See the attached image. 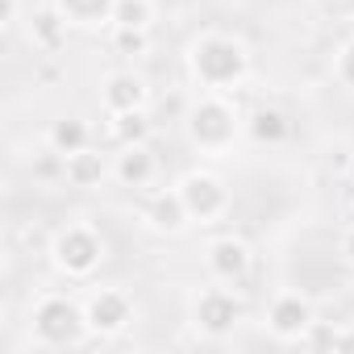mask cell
Instances as JSON below:
<instances>
[{
    "mask_svg": "<svg viewBox=\"0 0 354 354\" xmlns=\"http://www.w3.org/2000/svg\"><path fill=\"white\" fill-rule=\"evenodd\" d=\"M313 5H337V0H313Z\"/></svg>",
    "mask_w": 354,
    "mask_h": 354,
    "instance_id": "obj_26",
    "label": "cell"
},
{
    "mask_svg": "<svg viewBox=\"0 0 354 354\" xmlns=\"http://www.w3.org/2000/svg\"><path fill=\"white\" fill-rule=\"evenodd\" d=\"M205 267H209V275H213L217 283L238 288V283L254 271V250H250L246 238L221 234V238H213V242L205 246Z\"/></svg>",
    "mask_w": 354,
    "mask_h": 354,
    "instance_id": "obj_9",
    "label": "cell"
},
{
    "mask_svg": "<svg viewBox=\"0 0 354 354\" xmlns=\"http://www.w3.org/2000/svg\"><path fill=\"white\" fill-rule=\"evenodd\" d=\"M30 171H34V180H42V184H59V180H67V154H59V150L46 142V146L34 154Z\"/></svg>",
    "mask_w": 354,
    "mask_h": 354,
    "instance_id": "obj_20",
    "label": "cell"
},
{
    "mask_svg": "<svg viewBox=\"0 0 354 354\" xmlns=\"http://www.w3.org/2000/svg\"><path fill=\"white\" fill-rule=\"evenodd\" d=\"M84 313H88L92 337L109 342V337H121V333L133 325L138 304H133V296H129L125 288H92V292L84 296Z\"/></svg>",
    "mask_w": 354,
    "mask_h": 354,
    "instance_id": "obj_7",
    "label": "cell"
},
{
    "mask_svg": "<svg viewBox=\"0 0 354 354\" xmlns=\"http://www.w3.org/2000/svg\"><path fill=\"white\" fill-rule=\"evenodd\" d=\"M63 9V17L75 26V30H100V26H113V5L117 0H55Z\"/></svg>",
    "mask_w": 354,
    "mask_h": 354,
    "instance_id": "obj_16",
    "label": "cell"
},
{
    "mask_svg": "<svg viewBox=\"0 0 354 354\" xmlns=\"http://www.w3.org/2000/svg\"><path fill=\"white\" fill-rule=\"evenodd\" d=\"M175 188H180V196H184V205H188V213H192V225H217V221H225L230 209H234L230 184L221 180L217 171H209V167L184 171Z\"/></svg>",
    "mask_w": 354,
    "mask_h": 354,
    "instance_id": "obj_5",
    "label": "cell"
},
{
    "mask_svg": "<svg viewBox=\"0 0 354 354\" xmlns=\"http://www.w3.org/2000/svg\"><path fill=\"white\" fill-rule=\"evenodd\" d=\"M337 259L354 271V225H346V230L337 234Z\"/></svg>",
    "mask_w": 354,
    "mask_h": 354,
    "instance_id": "obj_23",
    "label": "cell"
},
{
    "mask_svg": "<svg viewBox=\"0 0 354 354\" xmlns=\"http://www.w3.org/2000/svg\"><path fill=\"white\" fill-rule=\"evenodd\" d=\"M242 133H246V117L225 92H201L184 113V138L196 154L225 158Z\"/></svg>",
    "mask_w": 354,
    "mask_h": 354,
    "instance_id": "obj_2",
    "label": "cell"
},
{
    "mask_svg": "<svg viewBox=\"0 0 354 354\" xmlns=\"http://www.w3.org/2000/svg\"><path fill=\"white\" fill-rule=\"evenodd\" d=\"M333 80H337L346 92H354V38L337 46V55H333Z\"/></svg>",
    "mask_w": 354,
    "mask_h": 354,
    "instance_id": "obj_22",
    "label": "cell"
},
{
    "mask_svg": "<svg viewBox=\"0 0 354 354\" xmlns=\"http://www.w3.org/2000/svg\"><path fill=\"white\" fill-rule=\"evenodd\" d=\"M188 75L205 88V92H234L238 84L250 80V50L242 38L221 34V30H205L188 42Z\"/></svg>",
    "mask_w": 354,
    "mask_h": 354,
    "instance_id": "obj_1",
    "label": "cell"
},
{
    "mask_svg": "<svg viewBox=\"0 0 354 354\" xmlns=\"http://www.w3.org/2000/svg\"><path fill=\"white\" fill-rule=\"evenodd\" d=\"M154 26V0H117L113 30H150Z\"/></svg>",
    "mask_w": 354,
    "mask_h": 354,
    "instance_id": "obj_19",
    "label": "cell"
},
{
    "mask_svg": "<svg viewBox=\"0 0 354 354\" xmlns=\"http://www.w3.org/2000/svg\"><path fill=\"white\" fill-rule=\"evenodd\" d=\"M46 254H50V267L59 275H67V279H92L104 267V259H109V242H104V234L96 225L67 221V225H59L50 234Z\"/></svg>",
    "mask_w": 354,
    "mask_h": 354,
    "instance_id": "obj_4",
    "label": "cell"
},
{
    "mask_svg": "<svg viewBox=\"0 0 354 354\" xmlns=\"http://www.w3.org/2000/svg\"><path fill=\"white\" fill-rule=\"evenodd\" d=\"M67 30H71V21L63 17V9L55 5V0H50V5H38V9L26 17V38H30V46L42 50V55L59 50L63 38H67Z\"/></svg>",
    "mask_w": 354,
    "mask_h": 354,
    "instance_id": "obj_13",
    "label": "cell"
},
{
    "mask_svg": "<svg viewBox=\"0 0 354 354\" xmlns=\"http://www.w3.org/2000/svg\"><path fill=\"white\" fill-rule=\"evenodd\" d=\"M46 142H50V146H55L59 154H75V150L92 146V125H88L84 117L67 113V117L50 121V129H46Z\"/></svg>",
    "mask_w": 354,
    "mask_h": 354,
    "instance_id": "obj_17",
    "label": "cell"
},
{
    "mask_svg": "<svg viewBox=\"0 0 354 354\" xmlns=\"http://www.w3.org/2000/svg\"><path fill=\"white\" fill-rule=\"evenodd\" d=\"M242 321H246V304H242V296H238L230 283L201 288V292L192 296V325H196L201 337H225V333H234Z\"/></svg>",
    "mask_w": 354,
    "mask_h": 354,
    "instance_id": "obj_6",
    "label": "cell"
},
{
    "mask_svg": "<svg viewBox=\"0 0 354 354\" xmlns=\"http://www.w3.org/2000/svg\"><path fill=\"white\" fill-rule=\"evenodd\" d=\"M30 333L42 350H67V346H88L92 329H88V313L84 300L67 296V292H46L34 300L30 308Z\"/></svg>",
    "mask_w": 354,
    "mask_h": 354,
    "instance_id": "obj_3",
    "label": "cell"
},
{
    "mask_svg": "<svg viewBox=\"0 0 354 354\" xmlns=\"http://www.w3.org/2000/svg\"><path fill=\"white\" fill-rule=\"evenodd\" d=\"M246 133L259 146H283L292 138V117L279 104H254L250 117H246Z\"/></svg>",
    "mask_w": 354,
    "mask_h": 354,
    "instance_id": "obj_14",
    "label": "cell"
},
{
    "mask_svg": "<svg viewBox=\"0 0 354 354\" xmlns=\"http://www.w3.org/2000/svg\"><path fill=\"white\" fill-rule=\"evenodd\" d=\"M146 225L162 238H180L188 225H192V213L180 196V188H167V192H154L150 205H146Z\"/></svg>",
    "mask_w": 354,
    "mask_h": 354,
    "instance_id": "obj_11",
    "label": "cell"
},
{
    "mask_svg": "<svg viewBox=\"0 0 354 354\" xmlns=\"http://www.w3.org/2000/svg\"><path fill=\"white\" fill-rule=\"evenodd\" d=\"M313 321H317L313 300L304 292H292V288L275 292L271 304H267V317H263V325H267V333L275 342H304V333L313 329Z\"/></svg>",
    "mask_w": 354,
    "mask_h": 354,
    "instance_id": "obj_8",
    "label": "cell"
},
{
    "mask_svg": "<svg viewBox=\"0 0 354 354\" xmlns=\"http://www.w3.org/2000/svg\"><path fill=\"white\" fill-rule=\"evenodd\" d=\"M113 50L121 59H142L150 50V30H113Z\"/></svg>",
    "mask_w": 354,
    "mask_h": 354,
    "instance_id": "obj_21",
    "label": "cell"
},
{
    "mask_svg": "<svg viewBox=\"0 0 354 354\" xmlns=\"http://www.w3.org/2000/svg\"><path fill=\"white\" fill-rule=\"evenodd\" d=\"M109 133H113L117 146H142V142H150V117H146V109L113 113L109 117Z\"/></svg>",
    "mask_w": 354,
    "mask_h": 354,
    "instance_id": "obj_18",
    "label": "cell"
},
{
    "mask_svg": "<svg viewBox=\"0 0 354 354\" xmlns=\"http://www.w3.org/2000/svg\"><path fill=\"white\" fill-rule=\"evenodd\" d=\"M109 175H113L109 158H104L100 150L84 146V150L67 154V180H63V184H71V188H84V192H92V188H100V184L109 180Z\"/></svg>",
    "mask_w": 354,
    "mask_h": 354,
    "instance_id": "obj_15",
    "label": "cell"
},
{
    "mask_svg": "<svg viewBox=\"0 0 354 354\" xmlns=\"http://www.w3.org/2000/svg\"><path fill=\"white\" fill-rule=\"evenodd\" d=\"M100 104H104L109 117L113 113H133V109H146L150 104V88L133 71H109L100 80Z\"/></svg>",
    "mask_w": 354,
    "mask_h": 354,
    "instance_id": "obj_10",
    "label": "cell"
},
{
    "mask_svg": "<svg viewBox=\"0 0 354 354\" xmlns=\"http://www.w3.org/2000/svg\"><path fill=\"white\" fill-rule=\"evenodd\" d=\"M337 350H354V329H337Z\"/></svg>",
    "mask_w": 354,
    "mask_h": 354,
    "instance_id": "obj_25",
    "label": "cell"
},
{
    "mask_svg": "<svg viewBox=\"0 0 354 354\" xmlns=\"http://www.w3.org/2000/svg\"><path fill=\"white\" fill-rule=\"evenodd\" d=\"M17 17H21V0H0V26L13 30V26H17Z\"/></svg>",
    "mask_w": 354,
    "mask_h": 354,
    "instance_id": "obj_24",
    "label": "cell"
},
{
    "mask_svg": "<svg viewBox=\"0 0 354 354\" xmlns=\"http://www.w3.org/2000/svg\"><path fill=\"white\" fill-rule=\"evenodd\" d=\"M158 175V158L150 150V142L142 146H117V158H113V180L125 184V188H150Z\"/></svg>",
    "mask_w": 354,
    "mask_h": 354,
    "instance_id": "obj_12",
    "label": "cell"
}]
</instances>
